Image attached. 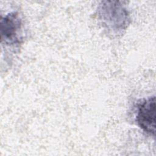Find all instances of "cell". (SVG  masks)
Segmentation results:
<instances>
[{"label": "cell", "mask_w": 156, "mask_h": 156, "mask_svg": "<svg viewBox=\"0 0 156 156\" xmlns=\"http://www.w3.org/2000/svg\"><path fill=\"white\" fill-rule=\"evenodd\" d=\"M107 4H104L102 6L103 12L107 13V15L102 14V18L106 21L108 25L113 27L115 25V29L119 30L127 23L128 19L127 12L118 4H113V2H111L112 4L108 2H106Z\"/></svg>", "instance_id": "obj_3"}, {"label": "cell", "mask_w": 156, "mask_h": 156, "mask_svg": "<svg viewBox=\"0 0 156 156\" xmlns=\"http://www.w3.org/2000/svg\"><path fill=\"white\" fill-rule=\"evenodd\" d=\"M136 122L146 132L154 135L155 131V97L144 100L138 105Z\"/></svg>", "instance_id": "obj_1"}, {"label": "cell", "mask_w": 156, "mask_h": 156, "mask_svg": "<svg viewBox=\"0 0 156 156\" xmlns=\"http://www.w3.org/2000/svg\"><path fill=\"white\" fill-rule=\"evenodd\" d=\"M21 27V21L16 13L6 15L1 21V33L2 41L9 44L20 42L18 35Z\"/></svg>", "instance_id": "obj_2"}]
</instances>
